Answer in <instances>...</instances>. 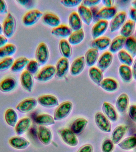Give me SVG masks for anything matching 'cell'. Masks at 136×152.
I'll use <instances>...</instances> for the list:
<instances>
[{
  "instance_id": "cell-15",
  "label": "cell",
  "mask_w": 136,
  "mask_h": 152,
  "mask_svg": "<svg viewBox=\"0 0 136 152\" xmlns=\"http://www.w3.org/2000/svg\"><path fill=\"white\" fill-rule=\"evenodd\" d=\"M8 142L11 147L19 150L26 149L30 144V142L27 139L19 135L10 137Z\"/></svg>"
},
{
  "instance_id": "cell-55",
  "label": "cell",
  "mask_w": 136,
  "mask_h": 152,
  "mask_svg": "<svg viewBox=\"0 0 136 152\" xmlns=\"http://www.w3.org/2000/svg\"><path fill=\"white\" fill-rule=\"evenodd\" d=\"M129 15L130 20L136 23V9L132 7L130 8L129 12Z\"/></svg>"
},
{
  "instance_id": "cell-34",
  "label": "cell",
  "mask_w": 136,
  "mask_h": 152,
  "mask_svg": "<svg viewBox=\"0 0 136 152\" xmlns=\"http://www.w3.org/2000/svg\"><path fill=\"white\" fill-rule=\"evenodd\" d=\"M72 32L69 26L64 24H61L52 28L51 31V34L53 35L63 38L69 37Z\"/></svg>"
},
{
  "instance_id": "cell-35",
  "label": "cell",
  "mask_w": 136,
  "mask_h": 152,
  "mask_svg": "<svg viewBox=\"0 0 136 152\" xmlns=\"http://www.w3.org/2000/svg\"><path fill=\"white\" fill-rule=\"evenodd\" d=\"M136 23L131 20L126 21L120 28V35L126 38L131 37L135 30Z\"/></svg>"
},
{
  "instance_id": "cell-29",
  "label": "cell",
  "mask_w": 136,
  "mask_h": 152,
  "mask_svg": "<svg viewBox=\"0 0 136 152\" xmlns=\"http://www.w3.org/2000/svg\"><path fill=\"white\" fill-rule=\"evenodd\" d=\"M126 38L121 35L115 37L112 41L109 48V51L112 53H118L119 51L123 50L125 45Z\"/></svg>"
},
{
  "instance_id": "cell-22",
  "label": "cell",
  "mask_w": 136,
  "mask_h": 152,
  "mask_svg": "<svg viewBox=\"0 0 136 152\" xmlns=\"http://www.w3.org/2000/svg\"><path fill=\"white\" fill-rule=\"evenodd\" d=\"M31 123L30 118L28 117H24L19 120L14 127L17 135L20 136L26 133L30 127Z\"/></svg>"
},
{
  "instance_id": "cell-47",
  "label": "cell",
  "mask_w": 136,
  "mask_h": 152,
  "mask_svg": "<svg viewBox=\"0 0 136 152\" xmlns=\"http://www.w3.org/2000/svg\"><path fill=\"white\" fill-rule=\"evenodd\" d=\"M114 148V143L110 139L105 140L101 145V149L102 152H112Z\"/></svg>"
},
{
  "instance_id": "cell-52",
  "label": "cell",
  "mask_w": 136,
  "mask_h": 152,
  "mask_svg": "<svg viewBox=\"0 0 136 152\" xmlns=\"http://www.w3.org/2000/svg\"><path fill=\"white\" fill-rule=\"evenodd\" d=\"M89 9L90 10L92 15L93 21L95 23L100 20L98 17V13L100 9L97 6L91 7Z\"/></svg>"
},
{
  "instance_id": "cell-27",
  "label": "cell",
  "mask_w": 136,
  "mask_h": 152,
  "mask_svg": "<svg viewBox=\"0 0 136 152\" xmlns=\"http://www.w3.org/2000/svg\"><path fill=\"white\" fill-rule=\"evenodd\" d=\"M105 91L108 92H113L118 90L119 87V83L113 78H103L99 86Z\"/></svg>"
},
{
  "instance_id": "cell-24",
  "label": "cell",
  "mask_w": 136,
  "mask_h": 152,
  "mask_svg": "<svg viewBox=\"0 0 136 152\" xmlns=\"http://www.w3.org/2000/svg\"><path fill=\"white\" fill-rule=\"evenodd\" d=\"M78 14L82 22L89 26L93 21L92 15L89 8L81 4L78 8Z\"/></svg>"
},
{
  "instance_id": "cell-42",
  "label": "cell",
  "mask_w": 136,
  "mask_h": 152,
  "mask_svg": "<svg viewBox=\"0 0 136 152\" xmlns=\"http://www.w3.org/2000/svg\"><path fill=\"white\" fill-rule=\"evenodd\" d=\"M17 51L15 45L12 43L7 44L0 48V58L11 57Z\"/></svg>"
},
{
  "instance_id": "cell-37",
  "label": "cell",
  "mask_w": 136,
  "mask_h": 152,
  "mask_svg": "<svg viewBox=\"0 0 136 152\" xmlns=\"http://www.w3.org/2000/svg\"><path fill=\"white\" fill-rule=\"evenodd\" d=\"M35 122L39 126L46 127L53 125L55 123L54 117L48 114L38 115L35 118Z\"/></svg>"
},
{
  "instance_id": "cell-31",
  "label": "cell",
  "mask_w": 136,
  "mask_h": 152,
  "mask_svg": "<svg viewBox=\"0 0 136 152\" xmlns=\"http://www.w3.org/2000/svg\"><path fill=\"white\" fill-rule=\"evenodd\" d=\"M5 121L10 126L15 127L18 121V116L14 109L10 108L5 112L4 115Z\"/></svg>"
},
{
  "instance_id": "cell-7",
  "label": "cell",
  "mask_w": 136,
  "mask_h": 152,
  "mask_svg": "<svg viewBox=\"0 0 136 152\" xmlns=\"http://www.w3.org/2000/svg\"><path fill=\"white\" fill-rule=\"evenodd\" d=\"M58 134L64 143L72 147L77 146L78 143V139L70 129L63 128L58 131Z\"/></svg>"
},
{
  "instance_id": "cell-53",
  "label": "cell",
  "mask_w": 136,
  "mask_h": 152,
  "mask_svg": "<svg viewBox=\"0 0 136 152\" xmlns=\"http://www.w3.org/2000/svg\"><path fill=\"white\" fill-rule=\"evenodd\" d=\"M8 14V7L4 0H0V14L5 15Z\"/></svg>"
},
{
  "instance_id": "cell-19",
  "label": "cell",
  "mask_w": 136,
  "mask_h": 152,
  "mask_svg": "<svg viewBox=\"0 0 136 152\" xmlns=\"http://www.w3.org/2000/svg\"><path fill=\"white\" fill-rule=\"evenodd\" d=\"M118 13L115 7H103L100 9L98 13V17L99 20L108 21L112 20Z\"/></svg>"
},
{
  "instance_id": "cell-3",
  "label": "cell",
  "mask_w": 136,
  "mask_h": 152,
  "mask_svg": "<svg viewBox=\"0 0 136 152\" xmlns=\"http://www.w3.org/2000/svg\"><path fill=\"white\" fill-rule=\"evenodd\" d=\"M55 75V66L52 65H48L44 66L38 71L35 78L38 81L44 83L51 80Z\"/></svg>"
},
{
  "instance_id": "cell-58",
  "label": "cell",
  "mask_w": 136,
  "mask_h": 152,
  "mask_svg": "<svg viewBox=\"0 0 136 152\" xmlns=\"http://www.w3.org/2000/svg\"><path fill=\"white\" fill-rule=\"evenodd\" d=\"M131 69H132V75H133V78L136 80V58L135 60H134Z\"/></svg>"
},
{
  "instance_id": "cell-30",
  "label": "cell",
  "mask_w": 136,
  "mask_h": 152,
  "mask_svg": "<svg viewBox=\"0 0 136 152\" xmlns=\"http://www.w3.org/2000/svg\"><path fill=\"white\" fill-rule=\"evenodd\" d=\"M68 23L69 27L73 31L82 28V21L78 14L76 12L70 13L68 18Z\"/></svg>"
},
{
  "instance_id": "cell-39",
  "label": "cell",
  "mask_w": 136,
  "mask_h": 152,
  "mask_svg": "<svg viewBox=\"0 0 136 152\" xmlns=\"http://www.w3.org/2000/svg\"><path fill=\"white\" fill-rule=\"evenodd\" d=\"M29 59L25 57H21L14 60L10 68L11 71L14 72H21L26 68Z\"/></svg>"
},
{
  "instance_id": "cell-21",
  "label": "cell",
  "mask_w": 136,
  "mask_h": 152,
  "mask_svg": "<svg viewBox=\"0 0 136 152\" xmlns=\"http://www.w3.org/2000/svg\"><path fill=\"white\" fill-rule=\"evenodd\" d=\"M111 42V39L108 37H101L94 39L91 45L92 48L95 49L99 51H103L109 48Z\"/></svg>"
},
{
  "instance_id": "cell-38",
  "label": "cell",
  "mask_w": 136,
  "mask_h": 152,
  "mask_svg": "<svg viewBox=\"0 0 136 152\" xmlns=\"http://www.w3.org/2000/svg\"><path fill=\"white\" fill-rule=\"evenodd\" d=\"M85 33L82 28L74 31L68 37V41L71 45H77L81 43L84 39Z\"/></svg>"
},
{
  "instance_id": "cell-14",
  "label": "cell",
  "mask_w": 136,
  "mask_h": 152,
  "mask_svg": "<svg viewBox=\"0 0 136 152\" xmlns=\"http://www.w3.org/2000/svg\"><path fill=\"white\" fill-rule=\"evenodd\" d=\"M84 57L80 56L73 61L70 67V74L72 76H77L82 73L86 65Z\"/></svg>"
},
{
  "instance_id": "cell-48",
  "label": "cell",
  "mask_w": 136,
  "mask_h": 152,
  "mask_svg": "<svg viewBox=\"0 0 136 152\" xmlns=\"http://www.w3.org/2000/svg\"><path fill=\"white\" fill-rule=\"evenodd\" d=\"M61 4L67 8H74L79 6L82 3L81 0H63L60 1Z\"/></svg>"
},
{
  "instance_id": "cell-16",
  "label": "cell",
  "mask_w": 136,
  "mask_h": 152,
  "mask_svg": "<svg viewBox=\"0 0 136 152\" xmlns=\"http://www.w3.org/2000/svg\"><path fill=\"white\" fill-rule=\"evenodd\" d=\"M20 81L21 86L24 90L28 92H32L34 85L33 75L26 70H25L20 75Z\"/></svg>"
},
{
  "instance_id": "cell-36",
  "label": "cell",
  "mask_w": 136,
  "mask_h": 152,
  "mask_svg": "<svg viewBox=\"0 0 136 152\" xmlns=\"http://www.w3.org/2000/svg\"><path fill=\"white\" fill-rule=\"evenodd\" d=\"M88 75L92 81L98 86H100L103 79V72L95 66H92L89 69Z\"/></svg>"
},
{
  "instance_id": "cell-18",
  "label": "cell",
  "mask_w": 136,
  "mask_h": 152,
  "mask_svg": "<svg viewBox=\"0 0 136 152\" xmlns=\"http://www.w3.org/2000/svg\"><path fill=\"white\" fill-rule=\"evenodd\" d=\"M38 138L40 142L45 145L51 143L52 139V132L47 127L39 126L38 129Z\"/></svg>"
},
{
  "instance_id": "cell-62",
  "label": "cell",
  "mask_w": 136,
  "mask_h": 152,
  "mask_svg": "<svg viewBox=\"0 0 136 152\" xmlns=\"http://www.w3.org/2000/svg\"></svg>"
},
{
  "instance_id": "cell-10",
  "label": "cell",
  "mask_w": 136,
  "mask_h": 152,
  "mask_svg": "<svg viewBox=\"0 0 136 152\" xmlns=\"http://www.w3.org/2000/svg\"><path fill=\"white\" fill-rule=\"evenodd\" d=\"M38 104L37 99L33 98H28L21 101L16 105V108L20 113H26L35 109Z\"/></svg>"
},
{
  "instance_id": "cell-13",
  "label": "cell",
  "mask_w": 136,
  "mask_h": 152,
  "mask_svg": "<svg viewBox=\"0 0 136 152\" xmlns=\"http://www.w3.org/2000/svg\"><path fill=\"white\" fill-rule=\"evenodd\" d=\"M108 21L100 20L95 23L92 27L91 35L93 39L102 36L107 31L109 27Z\"/></svg>"
},
{
  "instance_id": "cell-6",
  "label": "cell",
  "mask_w": 136,
  "mask_h": 152,
  "mask_svg": "<svg viewBox=\"0 0 136 152\" xmlns=\"http://www.w3.org/2000/svg\"><path fill=\"white\" fill-rule=\"evenodd\" d=\"M95 124L100 130L104 132H110L112 125L110 121L103 113L98 112L94 116Z\"/></svg>"
},
{
  "instance_id": "cell-54",
  "label": "cell",
  "mask_w": 136,
  "mask_h": 152,
  "mask_svg": "<svg viewBox=\"0 0 136 152\" xmlns=\"http://www.w3.org/2000/svg\"><path fill=\"white\" fill-rule=\"evenodd\" d=\"M94 148L92 145L88 144L82 146L77 152H93Z\"/></svg>"
},
{
  "instance_id": "cell-32",
  "label": "cell",
  "mask_w": 136,
  "mask_h": 152,
  "mask_svg": "<svg viewBox=\"0 0 136 152\" xmlns=\"http://www.w3.org/2000/svg\"><path fill=\"white\" fill-rule=\"evenodd\" d=\"M99 52L98 50L91 48L86 52L84 58L86 64L88 66H93L97 63L99 58Z\"/></svg>"
},
{
  "instance_id": "cell-41",
  "label": "cell",
  "mask_w": 136,
  "mask_h": 152,
  "mask_svg": "<svg viewBox=\"0 0 136 152\" xmlns=\"http://www.w3.org/2000/svg\"><path fill=\"white\" fill-rule=\"evenodd\" d=\"M118 145L123 150L133 149L136 147V137L130 136L125 138L118 144Z\"/></svg>"
},
{
  "instance_id": "cell-44",
  "label": "cell",
  "mask_w": 136,
  "mask_h": 152,
  "mask_svg": "<svg viewBox=\"0 0 136 152\" xmlns=\"http://www.w3.org/2000/svg\"><path fill=\"white\" fill-rule=\"evenodd\" d=\"M124 47L125 50L133 58L136 56V40L132 36L126 38Z\"/></svg>"
},
{
  "instance_id": "cell-23",
  "label": "cell",
  "mask_w": 136,
  "mask_h": 152,
  "mask_svg": "<svg viewBox=\"0 0 136 152\" xmlns=\"http://www.w3.org/2000/svg\"><path fill=\"white\" fill-rule=\"evenodd\" d=\"M102 110L104 115L112 122H116L118 120V114L115 108L110 103L104 102L103 104Z\"/></svg>"
},
{
  "instance_id": "cell-43",
  "label": "cell",
  "mask_w": 136,
  "mask_h": 152,
  "mask_svg": "<svg viewBox=\"0 0 136 152\" xmlns=\"http://www.w3.org/2000/svg\"><path fill=\"white\" fill-rule=\"evenodd\" d=\"M118 57L122 65L132 66L134 61L133 58L125 50H122L118 52Z\"/></svg>"
},
{
  "instance_id": "cell-9",
  "label": "cell",
  "mask_w": 136,
  "mask_h": 152,
  "mask_svg": "<svg viewBox=\"0 0 136 152\" xmlns=\"http://www.w3.org/2000/svg\"><path fill=\"white\" fill-rule=\"evenodd\" d=\"M70 67L69 59L64 57L61 58L55 66L56 77L58 78H64L69 72Z\"/></svg>"
},
{
  "instance_id": "cell-50",
  "label": "cell",
  "mask_w": 136,
  "mask_h": 152,
  "mask_svg": "<svg viewBox=\"0 0 136 152\" xmlns=\"http://www.w3.org/2000/svg\"><path fill=\"white\" fill-rule=\"evenodd\" d=\"M128 113L130 118L136 123V104L130 105L128 109Z\"/></svg>"
},
{
  "instance_id": "cell-12",
  "label": "cell",
  "mask_w": 136,
  "mask_h": 152,
  "mask_svg": "<svg viewBox=\"0 0 136 152\" xmlns=\"http://www.w3.org/2000/svg\"><path fill=\"white\" fill-rule=\"evenodd\" d=\"M37 101L41 106L47 108H54L59 105L58 99L53 95H42L38 97Z\"/></svg>"
},
{
  "instance_id": "cell-26",
  "label": "cell",
  "mask_w": 136,
  "mask_h": 152,
  "mask_svg": "<svg viewBox=\"0 0 136 152\" xmlns=\"http://www.w3.org/2000/svg\"><path fill=\"white\" fill-rule=\"evenodd\" d=\"M16 86L15 78L11 77H6L0 82V91L3 93L11 92L15 89Z\"/></svg>"
},
{
  "instance_id": "cell-25",
  "label": "cell",
  "mask_w": 136,
  "mask_h": 152,
  "mask_svg": "<svg viewBox=\"0 0 136 152\" xmlns=\"http://www.w3.org/2000/svg\"><path fill=\"white\" fill-rule=\"evenodd\" d=\"M129 104V98L127 94L123 93L119 95L116 102L117 110L120 113L124 114L126 112Z\"/></svg>"
},
{
  "instance_id": "cell-17",
  "label": "cell",
  "mask_w": 136,
  "mask_h": 152,
  "mask_svg": "<svg viewBox=\"0 0 136 152\" xmlns=\"http://www.w3.org/2000/svg\"><path fill=\"white\" fill-rule=\"evenodd\" d=\"M128 129V126L125 124L120 125L115 128L111 135V140L114 145L118 144L122 141Z\"/></svg>"
},
{
  "instance_id": "cell-57",
  "label": "cell",
  "mask_w": 136,
  "mask_h": 152,
  "mask_svg": "<svg viewBox=\"0 0 136 152\" xmlns=\"http://www.w3.org/2000/svg\"><path fill=\"white\" fill-rule=\"evenodd\" d=\"M101 2L104 7H113L114 1L112 0H103Z\"/></svg>"
},
{
  "instance_id": "cell-5",
  "label": "cell",
  "mask_w": 136,
  "mask_h": 152,
  "mask_svg": "<svg viewBox=\"0 0 136 152\" xmlns=\"http://www.w3.org/2000/svg\"><path fill=\"white\" fill-rule=\"evenodd\" d=\"M50 57V52L48 47L44 42H41L37 46L35 52V60L39 65H44L46 64Z\"/></svg>"
},
{
  "instance_id": "cell-2",
  "label": "cell",
  "mask_w": 136,
  "mask_h": 152,
  "mask_svg": "<svg viewBox=\"0 0 136 152\" xmlns=\"http://www.w3.org/2000/svg\"><path fill=\"white\" fill-rule=\"evenodd\" d=\"M16 28V20L11 13H8L2 25L4 35L8 39L12 37L15 33Z\"/></svg>"
},
{
  "instance_id": "cell-61",
  "label": "cell",
  "mask_w": 136,
  "mask_h": 152,
  "mask_svg": "<svg viewBox=\"0 0 136 152\" xmlns=\"http://www.w3.org/2000/svg\"><path fill=\"white\" fill-rule=\"evenodd\" d=\"M134 37L136 40V28L135 30V37Z\"/></svg>"
},
{
  "instance_id": "cell-60",
  "label": "cell",
  "mask_w": 136,
  "mask_h": 152,
  "mask_svg": "<svg viewBox=\"0 0 136 152\" xmlns=\"http://www.w3.org/2000/svg\"><path fill=\"white\" fill-rule=\"evenodd\" d=\"M3 33V30H2V26L0 23V34H1Z\"/></svg>"
},
{
  "instance_id": "cell-45",
  "label": "cell",
  "mask_w": 136,
  "mask_h": 152,
  "mask_svg": "<svg viewBox=\"0 0 136 152\" xmlns=\"http://www.w3.org/2000/svg\"><path fill=\"white\" fill-rule=\"evenodd\" d=\"M14 61L13 57L2 58L0 60V72H4L10 69Z\"/></svg>"
},
{
  "instance_id": "cell-49",
  "label": "cell",
  "mask_w": 136,
  "mask_h": 152,
  "mask_svg": "<svg viewBox=\"0 0 136 152\" xmlns=\"http://www.w3.org/2000/svg\"><path fill=\"white\" fill-rule=\"evenodd\" d=\"M16 2L25 8L27 9H31L33 7L35 4V1L33 0H19L17 1Z\"/></svg>"
},
{
  "instance_id": "cell-33",
  "label": "cell",
  "mask_w": 136,
  "mask_h": 152,
  "mask_svg": "<svg viewBox=\"0 0 136 152\" xmlns=\"http://www.w3.org/2000/svg\"><path fill=\"white\" fill-rule=\"evenodd\" d=\"M119 73L121 80L125 83H129L132 80L133 75L132 69L128 65H121L119 66Z\"/></svg>"
},
{
  "instance_id": "cell-20",
  "label": "cell",
  "mask_w": 136,
  "mask_h": 152,
  "mask_svg": "<svg viewBox=\"0 0 136 152\" xmlns=\"http://www.w3.org/2000/svg\"><path fill=\"white\" fill-rule=\"evenodd\" d=\"M88 123V121L84 118L76 119L70 125V129L75 135H79L85 129Z\"/></svg>"
},
{
  "instance_id": "cell-46",
  "label": "cell",
  "mask_w": 136,
  "mask_h": 152,
  "mask_svg": "<svg viewBox=\"0 0 136 152\" xmlns=\"http://www.w3.org/2000/svg\"><path fill=\"white\" fill-rule=\"evenodd\" d=\"M39 65L36 60H30L26 67V70L32 75L36 74L39 70Z\"/></svg>"
},
{
  "instance_id": "cell-1",
  "label": "cell",
  "mask_w": 136,
  "mask_h": 152,
  "mask_svg": "<svg viewBox=\"0 0 136 152\" xmlns=\"http://www.w3.org/2000/svg\"><path fill=\"white\" fill-rule=\"evenodd\" d=\"M73 104L70 101H66L57 107L54 113L55 121H62L70 115L72 110Z\"/></svg>"
},
{
  "instance_id": "cell-8",
  "label": "cell",
  "mask_w": 136,
  "mask_h": 152,
  "mask_svg": "<svg viewBox=\"0 0 136 152\" xmlns=\"http://www.w3.org/2000/svg\"><path fill=\"white\" fill-rule=\"evenodd\" d=\"M127 15L126 12L120 11L111 20L109 27L110 31L112 33L119 30L122 27L126 21Z\"/></svg>"
},
{
  "instance_id": "cell-59",
  "label": "cell",
  "mask_w": 136,
  "mask_h": 152,
  "mask_svg": "<svg viewBox=\"0 0 136 152\" xmlns=\"http://www.w3.org/2000/svg\"><path fill=\"white\" fill-rule=\"evenodd\" d=\"M132 8L136 9V0L132 1Z\"/></svg>"
},
{
  "instance_id": "cell-4",
  "label": "cell",
  "mask_w": 136,
  "mask_h": 152,
  "mask_svg": "<svg viewBox=\"0 0 136 152\" xmlns=\"http://www.w3.org/2000/svg\"><path fill=\"white\" fill-rule=\"evenodd\" d=\"M43 13L38 9H31L24 15L23 24L26 27H30L35 24L42 17Z\"/></svg>"
},
{
  "instance_id": "cell-56",
  "label": "cell",
  "mask_w": 136,
  "mask_h": 152,
  "mask_svg": "<svg viewBox=\"0 0 136 152\" xmlns=\"http://www.w3.org/2000/svg\"><path fill=\"white\" fill-rule=\"evenodd\" d=\"M8 39L4 35L0 34V48L8 44Z\"/></svg>"
},
{
  "instance_id": "cell-40",
  "label": "cell",
  "mask_w": 136,
  "mask_h": 152,
  "mask_svg": "<svg viewBox=\"0 0 136 152\" xmlns=\"http://www.w3.org/2000/svg\"><path fill=\"white\" fill-rule=\"evenodd\" d=\"M59 50L60 52L64 58L69 59L72 55V50L71 45L68 40L66 39H61L59 42Z\"/></svg>"
},
{
  "instance_id": "cell-11",
  "label": "cell",
  "mask_w": 136,
  "mask_h": 152,
  "mask_svg": "<svg viewBox=\"0 0 136 152\" xmlns=\"http://www.w3.org/2000/svg\"><path fill=\"white\" fill-rule=\"evenodd\" d=\"M113 59V53L106 51L99 58L97 63V67L103 72L106 71L112 64Z\"/></svg>"
},
{
  "instance_id": "cell-28",
  "label": "cell",
  "mask_w": 136,
  "mask_h": 152,
  "mask_svg": "<svg viewBox=\"0 0 136 152\" xmlns=\"http://www.w3.org/2000/svg\"><path fill=\"white\" fill-rule=\"evenodd\" d=\"M42 19L44 23L53 28L61 25V20L59 17L52 13H45Z\"/></svg>"
},
{
  "instance_id": "cell-51",
  "label": "cell",
  "mask_w": 136,
  "mask_h": 152,
  "mask_svg": "<svg viewBox=\"0 0 136 152\" xmlns=\"http://www.w3.org/2000/svg\"><path fill=\"white\" fill-rule=\"evenodd\" d=\"M101 2V1L100 0H85V1H82L81 4L88 8L89 7L91 8V7L97 5Z\"/></svg>"
}]
</instances>
